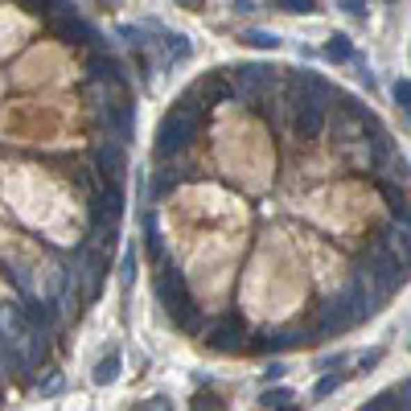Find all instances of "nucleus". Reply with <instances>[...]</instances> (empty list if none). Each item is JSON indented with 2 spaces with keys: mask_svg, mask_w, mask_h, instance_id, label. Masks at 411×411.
Instances as JSON below:
<instances>
[{
  "mask_svg": "<svg viewBox=\"0 0 411 411\" xmlns=\"http://www.w3.org/2000/svg\"><path fill=\"white\" fill-rule=\"evenodd\" d=\"M370 284H374V296H391L403 284V264L395 255H387L382 247H374L370 251Z\"/></svg>",
  "mask_w": 411,
  "mask_h": 411,
  "instance_id": "nucleus-3",
  "label": "nucleus"
},
{
  "mask_svg": "<svg viewBox=\"0 0 411 411\" xmlns=\"http://www.w3.org/2000/svg\"><path fill=\"white\" fill-rule=\"evenodd\" d=\"M120 350H111V354H107V358H99V366H95V382H99V387H107V382H115V378H120Z\"/></svg>",
  "mask_w": 411,
  "mask_h": 411,
  "instance_id": "nucleus-9",
  "label": "nucleus"
},
{
  "mask_svg": "<svg viewBox=\"0 0 411 411\" xmlns=\"http://www.w3.org/2000/svg\"><path fill=\"white\" fill-rule=\"evenodd\" d=\"M321 124H325V103H317V99H305V103H300V115H296V136H300V140H313L321 132Z\"/></svg>",
  "mask_w": 411,
  "mask_h": 411,
  "instance_id": "nucleus-5",
  "label": "nucleus"
},
{
  "mask_svg": "<svg viewBox=\"0 0 411 411\" xmlns=\"http://www.w3.org/2000/svg\"><path fill=\"white\" fill-rule=\"evenodd\" d=\"M120 280H124V288H132V280H136V251H128V255H124V264H120Z\"/></svg>",
  "mask_w": 411,
  "mask_h": 411,
  "instance_id": "nucleus-19",
  "label": "nucleus"
},
{
  "mask_svg": "<svg viewBox=\"0 0 411 411\" xmlns=\"http://www.w3.org/2000/svg\"><path fill=\"white\" fill-rule=\"evenodd\" d=\"M198 128H202V115H185V111H169L165 120H161V128H156V156H173V152H182L189 140L198 136Z\"/></svg>",
  "mask_w": 411,
  "mask_h": 411,
  "instance_id": "nucleus-2",
  "label": "nucleus"
},
{
  "mask_svg": "<svg viewBox=\"0 0 411 411\" xmlns=\"http://www.w3.org/2000/svg\"><path fill=\"white\" fill-rule=\"evenodd\" d=\"M206 346H214V350H239V346H243V321L227 317L210 337H206Z\"/></svg>",
  "mask_w": 411,
  "mask_h": 411,
  "instance_id": "nucleus-6",
  "label": "nucleus"
},
{
  "mask_svg": "<svg viewBox=\"0 0 411 411\" xmlns=\"http://www.w3.org/2000/svg\"><path fill=\"white\" fill-rule=\"evenodd\" d=\"M366 0H337V8H346V13H362Z\"/></svg>",
  "mask_w": 411,
  "mask_h": 411,
  "instance_id": "nucleus-23",
  "label": "nucleus"
},
{
  "mask_svg": "<svg viewBox=\"0 0 411 411\" xmlns=\"http://www.w3.org/2000/svg\"><path fill=\"white\" fill-rule=\"evenodd\" d=\"M296 91H305L309 99H317V103H329V99H333V87L321 79L317 70H300V74H296Z\"/></svg>",
  "mask_w": 411,
  "mask_h": 411,
  "instance_id": "nucleus-8",
  "label": "nucleus"
},
{
  "mask_svg": "<svg viewBox=\"0 0 411 411\" xmlns=\"http://www.w3.org/2000/svg\"><path fill=\"white\" fill-rule=\"evenodd\" d=\"M341 382H346V374H337V370H333V374H325V378L317 382V399H325V395H333V391H337Z\"/></svg>",
  "mask_w": 411,
  "mask_h": 411,
  "instance_id": "nucleus-17",
  "label": "nucleus"
},
{
  "mask_svg": "<svg viewBox=\"0 0 411 411\" xmlns=\"http://www.w3.org/2000/svg\"><path fill=\"white\" fill-rule=\"evenodd\" d=\"M395 103H399V107H408V103H411V87H408V79H399V83H395Z\"/></svg>",
  "mask_w": 411,
  "mask_h": 411,
  "instance_id": "nucleus-20",
  "label": "nucleus"
},
{
  "mask_svg": "<svg viewBox=\"0 0 411 411\" xmlns=\"http://www.w3.org/2000/svg\"><path fill=\"white\" fill-rule=\"evenodd\" d=\"M378 358H382V350H374V354H366V358H362V370H370V366L378 362Z\"/></svg>",
  "mask_w": 411,
  "mask_h": 411,
  "instance_id": "nucleus-25",
  "label": "nucleus"
},
{
  "mask_svg": "<svg viewBox=\"0 0 411 411\" xmlns=\"http://www.w3.org/2000/svg\"><path fill=\"white\" fill-rule=\"evenodd\" d=\"M321 370H329V366H346V354H329V358H321Z\"/></svg>",
  "mask_w": 411,
  "mask_h": 411,
  "instance_id": "nucleus-22",
  "label": "nucleus"
},
{
  "mask_svg": "<svg viewBox=\"0 0 411 411\" xmlns=\"http://www.w3.org/2000/svg\"><path fill=\"white\" fill-rule=\"evenodd\" d=\"M284 13H317V0H272Z\"/></svg>",
  "mask_w": 411,
  "mask_h": 411,
  "instance_id": "nucleus-18",
  "label": "nucleus"
},
{
  "mask_svg": "<svg viewBox=\"0 0 411 411\" xmlns=\"http://www.w3.org/2000/svg\"><path fill=\"white\" fill-rule=\"evenodd\" d=\"M239 42H243V46H255V49H275L280 46V38L268 33V29H247V33H239Z\"/></svg>",
  "mask_w": 411,
  "mask_h": 411,
  "instance_id": "nucleus-12",
  "label": "nucleus"
},
{
  "mask_svg": "<svg viewBox=\"0 0 411 411\" xmlns=\"http://www.w3.org/2000/svg\"><path fill=\"white\" fill-rule=\"evenodd\" d=\"M177 182H182V173H177V169H165V173H161V177L152 182V193H156V198H165V193H169V189H173Z\"/></svg>",
  "mask_w": 411,
  "mask_h": 411,
  "instance_id": "nucleus-16",
  "label": "nucleus"
},
{
  "mask_svg": "<svg viewBox=\"0 0 411 411\" xmlns=\"http://www.w3.org/2000/svg\"><path fill=\"white\" fill-rule=\"evenodd\" d=\"M325 58H329V62H350V58H354L350 38H346V33H333V38L325 42Z\"/></svg>",
  "mask_w": 411,
  "mask_h": 411,
  "instance_id": "nucleus-10",
  "label": "nucleus"
},
{
  "mask_svg": "<svg viewBox=\"0 0 411 411\" xmlns=\"http://www.w3.org/2000/svg\"><path fill=\"white\" fill-rule=\"evenodd\" d=\"M156 296L165 300V309L173 313V321L189 329V333H198L202 329V309L193 305V296H189V288H185V275L173 268V264H165L161 275H156Z\"/></svg>",
  "mask_w": 411,
  "mask_h": 411,
  "instance_id": "nucleus-1",
  "label": "nucleus"
},
{
  "mask_svg": "<svg viewBox=\"0 0 411 411\" xmlns=\"http://www.w3.org/2000/svg\"><path fill=\"white\" fill-rule=\"evenodd\" d=\"M58 391H62V374H49L42 382V395H58Z\"/></svg>",
  "mask_w": 411,
  "mask_h": 411,
  "instance_id": "nucleus-21",
  "label": "nucleus"
},
{
  "mask_svg": "<svg viewBox=\"0 0 411 411\" xmlns=\"http://www.w3.org/2000/svg\"><path fill=\"white\" fill-rule=\"evenodd\" d=\"M272 378H275V382L284 378V366H280V362H272V366H268V382H272Z\"/></svg>",
  "mask_w": 411,
  "mask_h": 411,
  "instance_id": "nucleus-24",
  "label": "nucleus"
},
{
  "mask_svg": "<svg viewBox=\"0 0 411 411\" xmlns=\"http://www.w3.org/2000/svg\"><path fill=\"white\" fill-rule=\"evenodd\" d=\"M99 169H103L111 182H120V177H124V144H120V140L99 144Z\"/></svg>",
  "mask_w": 411,
  "mask_h": 411,
  "instance_id": "nucleus-7",
  "label": "nucleus"
},
{
  "mask_svg": "<svg viewBox=\"0 0 411 411\" xmlns=\"http://www.w3.org/2000/svg\"><path fill=\"white\" fill-rule=\"evenodd\" d=\"M354 321H358V313H354V305H350V296H333V300L325 305L321 329H325V333H333V329H350Z\"/></svg>",
  "mask_w": 411,
  "mask_h": 411,
  "instance_id": "nucleus-4",
  "label": "nucleus"
},
{
  "mask_svg": "<svg viewBox=\"0 0 411 411\" xmlns=\"http://www.w3.org/2000/svg\"><path fill=\"white\" fill-rule=\"evenodd\" d=\"M296 337H288V333H268V337H259V341H251V350H284V346H292Z\"/></svg>",
  "mask_w": 411,
  "mask_h": 411,
  "instance_id": "nucleus-14",
  "label": "nucleus"
},
{
  "mask_svg": "<svg viewBox=\"0 0 411 411\" xmlns=\"http://www.w3.org/2000/svg\"><path fill=\"white\" fill-rule=\"evenodd\" d=\"M144 234H148V255H152V264H161V259H165V239H161L152 214H144Z\"/></svg>",
  "mask_w": 411,
  "mask_h": 411,
  "instance_id": "nucleus-11",
  "label": "nucleus"
},
{
  "mask_svg": "<svg viewBox=\"0 0 411 411\" xmlns=\"http://www.w3.org/2000/svg\"><path fill=\"white\" fill-rule=\"evenodd\" d=\"M259 403H264V408H288V403H292V391H288V387L264 391V395H259Z\"/></svg>",
  "mask_w": 411,
  "mask_h": 411,
  "instance_id": "nucleus-15",
  "label": "nucleus"
},
{
  "mask_svg": "<svg viewBox=\"0 0 411 411\" xmlns=\"http://www.w3.org/2000/svg\"><path fill=\"white\" fill-rule=\"evenodd\" d=\"M165 49H169V58H173V62H185V58L193 54V46H189V38H185V33H165Z\"/></svg>",
  "mask_w": 411,
  "mask_h": 411,
  "instance_id": "nucleus-13",
  "label": "nucleus"
}]
</instances>
